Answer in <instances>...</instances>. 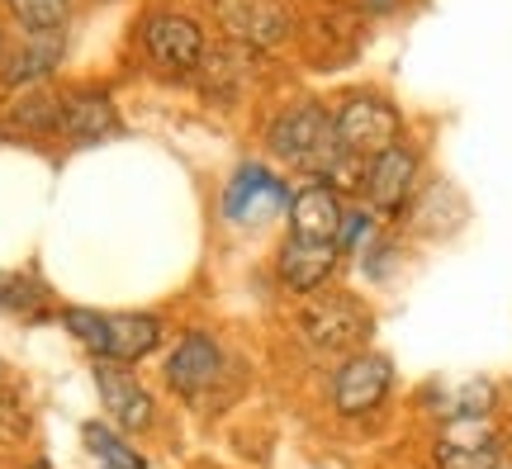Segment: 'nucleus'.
Masks as SVG:
<instances>
[{
	"label": "nucleus",
	"instance_id": "20",
	"mask_svg": "<svg viewBox=\"0 0 512 469\" xmlns=\"http://www.w3.org/2000/svg\"><path fill=\"white\" fill-rule=\"evenodd\" d=\"M86 446H91L100 460H105V469H147V460L133 446H128L124 436L105 432L100 422H86Z\"/></svg>",
	"mask_w": 512,
	"mask_h": 469
},
{
	"label": "nucleus",
	"instance_id": "3",
	"mask_svg": "<svg viewBox=\"0 0 512 469\" xmlns=\"http://www.w3.org/2000/svg\"><path fill=\"white\" fill-rule=\"evenodd\" d=\"M294 327L318 356H342L347 361L356 351H366L370 332H375V313L347 289H323L294 313Z\"/></svg>",
	"mask_w": 512,
	"mask_h": 469
},
{
	"label": "nucleus",
	"instance_id": "1",
	"mask_svg": "<svg viewBox=\"0 0 512 469\" xmlns=\"http://www.w3.org/2000/svg\"><path fill=\"white\" fill-rule=\"evenodd\" d=\"M62 327L91 351L95 361L110 365H133L152 356L166 332L157 313H100V308H81V304L62 308Z\"/></svg>",
	"mask_w": 512,
	"mask_h": 469
},
{
	"label": "nucleus",
	"instance_id": "15",
	"mask_svg": "<svg viewBox=\"0 0 512 469\" xmlns=\"http://www.w3.org/2000/svg\"><path fill=\"white\" fill-rule=\"evenodd\" d=\"M290 5L285 0H233L228 5V24L233 34H242L252 48H271L290 34Z\"/></svg>",
	"mask_w": 512,
	"mask_h": 469
},
{
	"label": "nucleus",
	"instance_id": "14",
	"mask_svg": "<svg viewBox=\"0 0 512 469\" xmlns=\"http://www.w3.org/2000/svg\"><path fill=\"white\" fill-rule=\"evenodd\" d=\"M62 138L72 143H100L119 133V114H114V100L105 91H72L62 95V124H57Z\"/></svg>",
	"mask_w": 512,
	"mask_h": 469
},
{
	"label": "nucleus",
	"instance_id": "18",
	"mask_svg": "<svg viewBox=\"0 0 512 469\" xmlns=\"http://www.w3.org/2000/svg\"><path fill=\"white\" fill-rule=\"evenodd\" d=\"M10 124H15L19 133H57V124H62V95L24 91L15 105H10Z\"/></svg>",
	"mask_w": 512,
	"mask_h": 469
},
{
	"label": "nucleus",
	"instance_id": "7",
	"mask_svg": "<svg viewBox=\"0 0 512 469\" xmlns=\"http://www.w3.org/2000/svg\"><path fill=\"white\" fill-rule=\"evenodd\" d=\"M223 346L204 332H185L181 342L166 351L162 361V375H166V389L176 398H204L223 375Z\"/></svg>",
	"mask_w": 512,
	"mask_h": 469
},
{
	"label": "nucleus",
	"instance_id": "5",
	"mask_svg": "<svg viewBox=\"0 0 512 469\" xmlns=\"http://www.w3.org/2000/svg\"><path fill=\"white\" fill-rule=\"evenodd\" d=\"M389 389H394V361L380 351H356L332 370L328 398L342 417H366L389 398Z\"/></svg>",
	"mask_w": 512,
	"mask_h": 469
},
{
	"label": "nucleus",
	"instance_id": "22",
	"mask_svg": "<svg viewBox=\"0 0 512 469\" xmlns=\"http://www.w3.org/2000/svg\"><path fill=\"white\" fill-rule=\"evenodd\" d=\"M0 308H10V313H43V285L24 280V275H5L0 280Z\"/></svg>",
	"mask_w": 512,
	"mask_h": 469
},
{
	"label": "nucleus",
	"instance_id": "6",
	"mask_svg": "<svg viewBox=\"0 0 512 469\" xmlns=\"http://www.w3.org/2000/svg\"><path fill=\"white\" fill-rule=\"evenodd\" d=\"M418 171H422V157L408 143L389 147V152H380V157H370L366 185H361L370 214L375 218H399L403 209L413 204V195H418Z\"/></svg>",
	"mask_w": 512,
	"mask_h": 469
},
{
	"label": "nucleus",
	"instance_id": "2",
	"mask_svg": "<svg viewBox=\"0 0 512 469\" xmlns=\"http://www.w3.org/2000/svg\"><path fill=\"white\" fill-rule=\"evenodd\" d=\"M266 147H271L275 162H285L290 171H304L313 181L342 152L337 124H332V114L318 100H294V105L280 109L271 119V128H266Z\"/></svg>",
	"mask_w": 512,
	"mask_h": 469
},
{
	"label": "nucleus",
	"instance_id": "8",
	"mask_svg": "<svg viewBox=\"0 0 512 469\" xmlns=\"http://www.w3.org/2000/svg\"><path fill=\"white\" fill-rule=\"evenodd\" d=\"M342 266V247L337 242H304V237H285V247L275 252V280L290 294H323L332 275Z\"/></svg>",
	"mask_w": 512,
	"mask_h": 469
},
{
	"label": "nucleus",
	"instance_id": "12",
	"mask_svg": "<svg viewBox=\"0 0 512 469\" xmlns=\"http://www.w3.org/2000/svg\"><path fill=\"white\" fill-rule=\"evenodd\" d=\"M95 389L105 398V413L124 427V432H147L157 422V403L147 394L138 379L128 375V365H110V361H95Z\"/></svg>",
	"mask_w": 512,
	"mask_h": 469
},
{
	"label": "nucleus",
	"instance_id": "13",
	"mask_svg": "<svg viewBox=\"0 0 512 469\" xmlns=\"http://www.w3.org/2000/svg\"><path fill=\"white\" fill-rule=\"evenodd\" d=\"M342 214H347V204L337 190H328L323 181H309L304 190H294L290 195V237H304V242H337L342 233Z\"/></svg>",
	"mask_w": 512,
	"mask_h": 469
},
{
	"label": "nucleus",
	"instance_id": "9",
	"mask_svg": "<svg viewBox=\"0 0 512 469\" xmlns=\"http://www.w3.org/2000/svg\"><path fill=\"white\" fill-rule=\"evenodd\" d=\"M275 209H290V190L275 176L271 166L261 162H242L233 171V181L223 185V218L228 223H252V218H266Z\"/></svg>",
	"mask_w": 512,
	"mask_h": 469
},
{
	"label": "nucleus",
	"instance_id": "24",
	"mask_svg": "<svg viewBox=\"0 0 512 469\" xmlns=\"http://www.w3.org/2000/svg\"><path fill=\"white\" fill-rule=\"evenodd\" d=\"M503 469H512V465H503Z\"/></svg>",
	"mask_w": 512,
	"mask_h": 469
},
{
	"label": "nucleus",
	"instance_id": "11",
	"mask_svg": "<svg viewBox=\"0 0 512 469\" xmlns=\"http://www.w3.org/2000/svg\"><path fill=\"white\" fill-rule=\"evenodd\" d=\"M432 460L437 469H503V441L489 422H446Z\"/></svg>",
	"mask_w": 512,
	"mask_h": 469
},
{
	"label": "nucleus",
	"instance_id": "19",
	"mask_svg": "<svg viewBox=\"0 0 512 469\" xmlns=\"http://www.w3.org/2000/svg\"><path fill=\"white\" fill-rule=\"evenodd\" d=\"M5 10L29 29V34H62L72 15V0H5Z\"/></svg>",
	"mask_w": 512,
	"mask_h": 469
},
{
	"label": "nucleus",
	"instance_id": "17",
	"mask_svg": "<svg viewBox=\"0 0 512 469\" xmlns=\"http://www.w3.org/2000/svg\"><path fill=\"white\" fill-rule=\"evenodd\" d=\"M494 403H498V389L489 379H465V384H456L446 398H437L432 408H437L446 422H484Z\"/></svg>",
	"mask_w": 512,
	"mask_h": 469
},
{
	"label": "nucleus",
	"instance_id": "16",
	"mask_svg": "<svg viewBox=\"0 0 512 469\" xmlns=\"http://www.w3.org/2000/svg\"><path fill=\"white\" fill-rule=\"evenodd\" d=\"M62 57V34H34L24 48H19L10 62H5V86H34L38 76H48Z\"/></svg>",
	"mask_w": 512,
	"mask_h": 469
},
{
	"label": "nucleus",
	"instance_id": "21",
	"mask_svg": "<svg viewBox=\"0 0 512 469\" xmlns=\"http://www.w3.org/2000/svg\"><path fill=\"white\" fill-rule=\"evenodd\" d=\"M375 233H380V218L370 214V209H347V214H342L337 247H342V256L347 252H370V247H375Z\"/></svg>",
	"mask_w": 512,
	"mask_h": 469
},
{
	"label": "nucleus",
	"instance_id": "23",
	"mask_svg": "<svg viewBox=\"0 0 512 469\" xmlns=\"http://www.w3.org/2000/svg\"><path fill=\"white\" fill-rule=\"evenodd\" d=\"M34 469H48V465H34Z\"/></svg>",
	"mask_w": 512,
	"mask_h": 469
},
{
	"label": "nucleus",
	"instance_id": "4",
	"mask_svg": "<svg viewBox=\"0 0 512 469\" xmlns=\"http://www.w3.org/2000/svg\"><path fill=\"white\" fill-rule=\"evenodd\" d=\"M332 124H337V143L356 157H366V162L403 143V114L394 109V100H384L375 91L347 95L332 114Z\"/></svg>",
	"mask_w": 512,
	"mask_h": 469
},
{
	"label": "nucleus",
	"instance_id": "10",
	"mask_svg": "<svg viewBox=\"0 0 512 469\" xmlns=\"http://www.w3.org/2000/svg\"><path fill=\"white\" fill-rule=\"evenodd\" d=\"M143 48H147V57H152V67H162V72H171V76L195 72L204 62L200 24L185 15H152L143 29Z\"/></svg>",
	"mask_w": 512,
	"mask_h": 469
}]
</instances>
